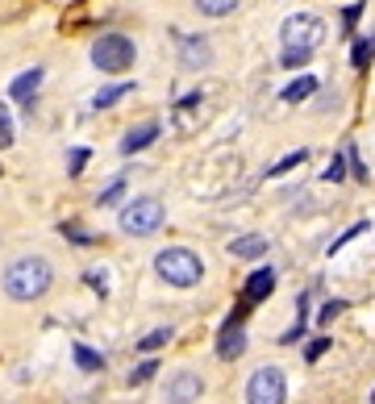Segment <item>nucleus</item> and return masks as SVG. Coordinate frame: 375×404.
<instances>
[{"instance_id": "15", "label": "nucleus", "mask_w": 375, "mask_h": 404, "mask_svg": "<svg viewBox=\"0 0 375 404\" xmlns=\"http://www.w3.org/2000/svg\"><path fill=\"white\" fill-rule=\"evenodd\" d=\"M167 342H171V325H163V329H150V333L138 342V350H142V355H154V350H159V346H167Z\"/></svg>"}, {"instance_id": "4", "label": "nucleus", "mask_w": 375, "mask_h": 404, "mask_svg": "<svg viewBox=\"0 0 375 404\" xmlns=\"http://www.w3.org/2000/svg\"><path fill=\"white\" fill-rule=\"evenodd\" d=\"M163 200L159 196H134L125 209H121V233L130 238H150L159 225H163Z\"/></svg>"}, {"instance_id": "13", "label": "nucleus", "mask_w": 375, "mask_h": 404, "mask_svg": "<svg viewBox=\"0 0 375 404\" xmlns=\"http://www.w3.org/2000/svg\"><path fill=\"white\" fill-rule=\"evenodd\" d=\"M230 255L234 259H263L267 255V238H259V233H242L230 242Z\"/></svg>"}, {"instance_id": "33", "label": "nucleus", "mask_w": 375, "mask_h": 404, "mask_svg": "<svg viewBox=\"0 0 375 404\" xmlns=\"http://www.w3.org/2000/svg\"><path fill=\"white\" fill-rule=\"evenodd\" d=\"M88 283H92L96 292H100V296H104V275H100V271H88Z\"/></svg>"}, {"instance_id": "2", "label": "nucleus", "mask_w": 375, "mask_h": 404, "mask_svg": "<svg viewBox=\"0 0 375 404\" xmlns=\"http://www.w3.org/2000/svg\"><path fill=\"white\" fill-rule=\"evenodd\" d=\"M154 275L163 283H171V288H196L204 279V263L188 246H167V250L154 255Z\"/></svg>"}, {"instance_id": "7", "label": "nucleus", "mask_w": 375, "mask_h": 404, "mask_svg": "<svg viewBox=\"0 0 375 404\" xmlns=\"http://www.w3.org/2000/svg\"><path fill=\"white\" fill-rule=\"evenodd\" d=\"M204 392V379L196 371H176L163 388V404H196Z\"/></svg>"}, {"instance_id": "17", "label": "nucleus", "mask_w": 375, "mask_h": 404, "mask_svg": "<svg viewBox=\"0 0 375 404\" xmlns=\"http://www.w3.org/2000/svg\"><path fill=\"white\" fill-rule=\"evenodd\" d=\"M125 92H134V84H113V88H104V92H96V109H113V104H117V100H121V96H125Z\"/></svg>"}, {"instance_id": "26", "label": "nucleus", "mask_w": 375, "mask_h": 404, "mask_svg": "<svg viewBox=\"0 0 375 404\" xmlns=\"http://www.w3.org/2000/svg\"><path fill=\"white\" fill-rule=\"evenodd\" d=\"M88 159H92V154H88V146H75V150H71V163H67V171H71V176H80V171L88 167Z\"/></svg>"}, {"instance_id": "22", "label": "nucleus", "mask_w": 375, "mask_h": 404, "mask_svg": "<svg viewBox=\"0 0 375 404\" xmlns=\"http://www.w3.org/2000/svg\"><path fill=\"white\" fill-rule=\"evenodd\" d=\"M367 225H371V221H355V225H350V229H346V233H342V238H333V242H329V255H338V250H342V246H346L350 238H359V233H367Z\"/></svg>"}, {"instance_id": "5", "label": "nucleus", "mask_w": 375, "mask_h": 404, "mask_svg": "<svg viewBox=\"0 0 375 404\" xmlns=\"http://www.w3.org/2000/svg\"><path fill=\"white\" fill-rule=\"evenodd\" d=\"M280 38H283V50H317L326 42V21L317 13H296V17L283 21Z\"/></svg>"}, {"instance_id": "8", "label": "nucleus", "mask_w": 375, "mask_h": 404, "mask_svg": "<svg viewBox=\"0 0 375 404\" xmlns=\"http://www.w3.org/2000/svg\"><path fill=\"white\" fill-rule=\"evenodd\" d=\"M271 292H276V271H271V267H259L250 279H246L242 300H246V305H259V300H267Z\"/></svg>"}, {"instance_id": "20", "label": "nucleus", "mask_w": 375, "mask_h": 404, "mask_svg": "<svg viewBox=\"0 0 375 404\" xmlns=\"http://www.w3.org/2000/svg\"><path fill=\"white\" fill-rule=\"evenodd\" d=\"M154 375H159V362H154V359H146V362H138V367L130 371V384H134V388H142V384H150Z\"/></svg>"}, {"instance_id": "12", "label": "nucleus", "mask_w": 375, "mask_h": 404, "mask_svg": "<svg viewBox=\"0 0 375 404\" xmlns=\"http://www.w3.org/2000/svg\"><path fill=\"white\" fill-rule=\"evenodd\" d=\"M154 137H159V121H142L138 130H130V134L121 137V154H138V150H146Z\"/></svg>"}, {"instance_id": "29", "label": "nucleus", "mask_w": 375, "mask_h": 404, "mask_svg": "<svg viewBox=\"0 0 375 404\" xmlns=\"http://www.w3.org/2000/svg\"><path fill=\"white\" fill-rule=\"evenodd\" d=\"M326 350H329V338H313V342H309V350H305V359L317 362L321 355H326Z\"/></svg>"}, {"instance_id": "30", "label": "nucleus", "mask_w": 375, "mask_h": 404, "mask_svg": "<svg viewBox=\"0 0 375 404\" xmlns=\"http://www.w3.org/2000/svg\"><path fill=\"white\" fill-rule=\"evenodd\" d=\"M342 309H346V305H342V300H329L326 309H321V313H317V325H329V321H333V317L342 313Z\"/></svg>"}, {"instance_id": "6", "label": "nucleus", "mask_w": 375, "mask_h": 404, "mask_svg": "<svg viewBox=\"0 0 375 404\" xmlns=\"http://www.w3.org/2000/svg\"><path fill=\"white\" fill-rule=\"evenodd\" d=\"M288 400V379L280 367H259L246 379V404H283Z\"/></svg>"}, {"instance_id": "25", "label": "nucleus", "mask_w": 375, "mask_h": 404, "mask_svg": "<svg viewBox=\"0 0 375 404\" xmlns=\"http://www.w3.org/2000/svg\"><path fill=\"white\" fill-rule=\"evenodd\" d=\"M4 146H13V113L0 104V150H4Z\"/></svg>"}, {"instance_id": "19", "label": "nucleus", "mask_w": 375, "mask_h": 404, "mask_svg": "<svg viewBox=\"0 0 375 404\" xmlns=\"http://www.w3.org/2000/svg\"><path fill=\"white\" fill-rule=\"evenodd\" d=\"M305 159H309V150H292V154H283V159H280V163H276V167H267V176L276 180V176H283V171H292V167H300Z\"/></svg>"}, {"instance_id": "32", "label": "nucleus", "mask_w": 375, "mask_h": 404, "mask_svg": "<svg viewBox=\"0 0 375 404\" xmlns=\"http://www.w3.org/2000/svg\"><path fill=\"white\" fill-rule=\"evenodd\" d=\"M63 233H67V238H75V242H92V238H88L84 229H75V225H63Z\"/></svg>"}, {"instance_id": "10", "label": "nucleus", "mask_w": 375, "mask_h": 404, "mask_svg": "<svg viewBox=\"0 0 375 404\" xmlns=\"http://www.w3.org/2000/svg\"><path fill=\"white\" fill-rule=\"evenodd\" d=\"M38 84H42V67H30V71H21V75L13 80L8 96H13L17 104H34V92H38Z\"/></svg>"}, {"instance_id": "3", "label": "nucleus", "mask_w": 375, "mask_h": 404, "mask_svg": "<svg viewBox=\"0 0 375 404\" xmlns=\"http://www.w3.org/2000/svg\"><path fill=\"white\" fill-rule=\"evenodd\" d=\"M134 59H138V50L125 34H100L92 46V63L104 75H125L134 67Z\"/></svg>"}, {"instance_id": "1", "label": "nucleus", "mask_w": 375, "mask_h": 404, "mask_svg": "<svg viewBox=\"0 0 375 404\" xmlns=\"http://www.w3.org/2000/svg\"><path fill=\"white\" fill-rule=\"evenodd\" d=\"M50 283H54V267H50L42 255H21V259H13V263L4 267V275H0L4 296H8V300H21V305L42 300L50 292Z\"/></svg>"}, {"instance_id": "18", "label": "nucleus", "mask_w": 375, "mask_h": 404, "mask_svg": "<svg viewBox=\"0 0 375 404\" xmlns=\"http://www.w3.org/2000/svg\"><path fill=\"white\" fill-rule=\"evenodd\" d=\"M75 362H80V371H100V367H104V355H96L92 346L80 342V346H75Z\"/></svg>"}, {"instance_id": "14", "label": "nucleus", "mask_w": 375, "mask_h": 404, "mask_svg": "<svg viewBox=\"0 0 375 404\" xmlns=\"http://www.w3.org/2000/svg\"><path fill=\"white\" fill-rule=\"evenodd\" d=\"M313 92H317V80H313V75H300V80H292V84L283 88V100H288V104H300V100H309Z\"/></svg>"}, {"instance_id": "28", "label": "nucleus", "mask_w": 375, "mask_h": 404, "mask_svg": "<svg viewBox=\"0 0 375 404\" xmlns=\"http://www.w3.org/2000/svg\"><path fill=\"white\" fill-rule=\"evenodd\" d=\"M346 163H350V171H355V180H359V183H367V167H363V159H359V150H355V146L346 150Z\"/></svg>"}, {"instance_id": "31", "label": "nucleus", "mask_w": 375, "mask_h": 404, "mask_svg": "<svg viewBox=\"0 0 375 404\" xmlns=\"http://www.w3.org/2000/svg\"><path fill=\"white\" fill-rule=\"evenodd\" d=\"M363 17V4H350L346 13H342V21H346V30H355V21Z\"/></svg>"}, {"instance_id": "21", "label": "nucleus", "mask_w": 375, "mask_h": 404, "mask_svg": "<svg viewBox=\"0 0 375 404\" xmlns=\"http://www.w3.org/2000/svg\"><path fill=\"white\" fill-rule=\"evenodd\" d=\"M371 54H375V38H363V42H355L350 63H355V67H367V63H371Z\"/></svg>"}, {"instance_id": "16", "label": "nucleus", "mask_w": 375, "mask_h": 404, "mask_svg": "<svg viewBox=\"0 0 375 404\" xmlns=\"http://www.w3.org/2000/svg\"><path fill=\"white\" fill-rule=\"evenodd\" d=\"M242 0H196V8L204 13V17H230Z\"/></svg>"}, {"instance_id": "11", "label": "nucleus", "mask_w": 375, "mask_h": 404, "mask_svg": "<svg viewBox=\"0 0 375 404\" xmlns=\"http://www.w3.org/2000/svg\"><path fill=\"white\" fill-rule=\"evenodd\" d=\"M246 350V333H242V325H221V338H217V359H238Z\"/></svg>"}, {"instance_id": "9", "label": "nucleus", "mask_w": 375, "mask_h": 404, "mask_svg": "<svg viewBox=\"0 0 375 404\" xmlns=\"http://www.w3.org/2000/svg\"><path fill=\"white\" fill-rule=\"evenodd\" d=\"M180 63H184L188 71H200V67L213 63V50H209L204 38H180Z\"/></svg>"}, {"instance_id": "27", "label": "nucleus", "mask_w": 375, "mask_h": 404, "mask_svg": "<svg viewBox=\"0 0 375 404\" xmlns=\"http://www.w3.org/2000/svg\"><path fill=\"white\" fill-rule=\"evenodd\" d=\"M309 59H313V50H283V67H305V63H309Z\"/></svg>"}, {"instance_id": "23", "label": "nucleus", "mask_w": 375, "mask_h": 404, "mask_svg": "<svg viewBox=\"0 0 375 404\" xmlns=\"http://www.w3.org/2000/svg\"><path fill=\"white\" fill-rule=\"evenodd\" d=\"M326 183H342L346 180V154H333V163L326 167V176H321Z\"/></svg>"}, {"instance_id": "24", "label": "nucleus", "mask_w": 375, "mask_h": 404, "mask_svg": "<svg viewBox=\"0 0 375 404\" xmlns=\"http://www.w3.org/2000/svg\"><path fill=\"white\" fill-rule=\"evenodd\" d=\"M121 192H125V180L117 176V180H113L104 192H100V196H96V204H117V200H121Z\"/></svg>"}, {"instance_id": "34", "label": "nucleus", "mask_w": 375, "mask_h": 404, "mask_svg": "<svg viewBox=\"0 0 375 404\" xmlns=\"http://www.w3.org/2000/svg\"><path fill=\"white\" fill-rule=\"evenodd\" d=\"M371 400H375V392H371Z\"/></svg>"}]
</instances>
